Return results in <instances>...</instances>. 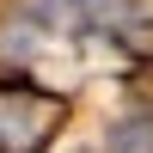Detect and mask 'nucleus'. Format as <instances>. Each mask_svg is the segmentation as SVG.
<instances>
[{
    "label": "nucleus",
    "mask_w": 153,
    "mask_h": 153,
    "mask_svg": "<svg viewBox=\"0 0 153 153\" xmlns=\"http://www.w3.org/2000/svg\"><path fill=\"white\" fill-rule=\"evenodd\" d=\"M61 117H68V104L55 92L0 80V153H43L61 135Z\"/></svg>",
    "instance_id": "f257e3e1"
},
{
    "label": "nucleus",
    "mask_w": 153,
    "mask_h": 153,
    "mask_svg": "<svg viewBox=\"0 0 153 153\" xmlns=\"http://www.w3.org/2000/svg\"><path fill=\"white\" fill-rule=\"evenodd\" d=\"M110 153H153V117H147V110H135V117H123V123H117Z\"/></svg>",
    "instance_id": "f03ea898"
},
{
    "label": "nucleus",
    "mask_w": 153,
    "mask_h": 153,
    "mask_svg": "<svg viewBox=\"0 0 153 153\" xmlns=\"http://www.w3.org/2000/svg\"><path fill=\"white\" fill-rule=\"evenodd\" d=\"M123 43L141 49V55H153V0H147V6H135L129 19H123Z\"/></svg>",
    "instance_id": "7ed1b4c3"
}]
</instances>
